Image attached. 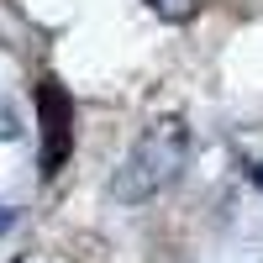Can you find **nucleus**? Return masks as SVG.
<instances>
[{"mask_svg": "<svg viewBox=\"0 0 263 263\" xmlns=\"http://www.w3.org/2000/svg\"><path fill=\"white\" fill-rule=\"evenodd\" d=\"M11 263H21V258H11Z\"/></svg>", "mask_w": 263, "mask_h": 263, "instance_id": "nucleus-7", "label": "nucleus"}, {"mask_svg": "<svg viewBox=\"0 0 263 263\" xmlns=\"http://www.w3.org/2000/svg\"><path fill=\"white\" fill-rule=\"evenodd\" d=\"M37 132H42L37 174H42V184H48L74 158V95H69V84H63L58 74L37 79Z\"/></svg>", "mask_w": 263, "mask_h": 263, "instance_id": "nucleus-2", "label": "nucleus"}, {"mask_svg": "<svg viewBox=\"0 0 263 263\" xmlns=\"http://www.w3.org/2000/svg\"><path fill=\"white\" fill-rule=\"evenodd\" d=\"M248 174H253V184H258V190H263V158H258V163H253V168H248Z\"/></svg>", "mask_w": 263, "mask_h": 263, "instance_id": "nucleus-5", "label": "nucleus"}, {"mask_svg": "<svg viewBox=\"0 0 263 263\" xmlns=\"http://www.w3.org/2000/svg\"><path fill=\"white\" fill-rule=\"evenodd\" d=\"M11 132H16V121H11L6 111H0V142H6V137H11Z\"/></svg>", "mask_w": 263, "mask_h": 263, "instance_id": "nucleus-4", "label": "nucleus"}, {"mask_svg": "<svg viewBox=\"0 0 263 263\" xmlns=\"http://www.w3.org/2000/svg\"><path fill=\"white\" fill-rule=\"evenodd\" d=\"M184 158H190V126L179 116H163L158 126H147L137 137V147L121 158V168L111 174V195L121 205H142V200L163 195L184 174Z\"/></svg>", "mask_w": 263, "mask_h": 263, "instance_id": "nucleus-1", "label": "nucleus"}, {"mask_svg": "<svg viewBox=\"0 0 263 263\" xmlns=\"http://www.w3.org/2000/svg\"><path fill=\"white\" fill-rule=\"evenodd\" d=\"M153 11H158L163 21H190V16H200V6L205 0H147Z\"/></svg>", "mask_w": 263, "mask_h": 263, "instance_id": "nucleus-3", "label": "nucleus"}, {"mask_svg": "<svg viewBox=\"0 0 263 263\" xmlns=\"http://www.w3.org/2000/svg\"><path fill=\"white\" fill-rule=\"evenodd\" d=\"M11 221H16V211H0V232H6V227H11Z\"/></svg>", "mask_w": 263, "mask_h": 263, "instance_id": "nucleus-6", "label": "nucleus"}]
</instances>
